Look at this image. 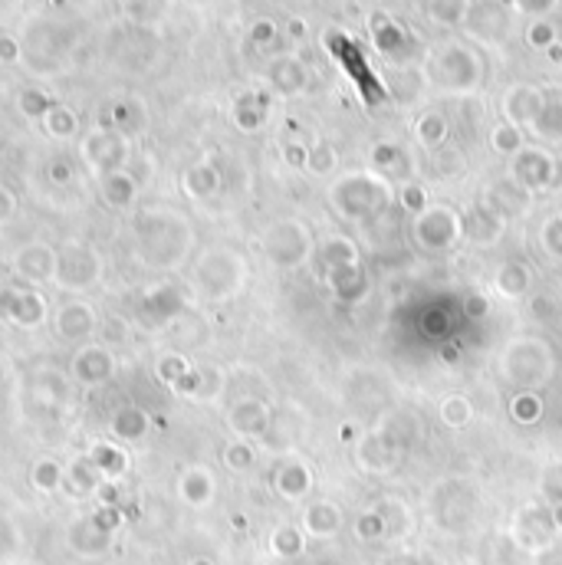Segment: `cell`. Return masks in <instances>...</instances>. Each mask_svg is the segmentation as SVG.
<instances>
[{
  "label": "cell",
  "instance_id": "obj_1",
  "mask_svg": "<svg viewBox=\"0 0 562 565\" xmlns=\"http://www.w3.org/2000/svg\"><path fill=\"white\" fill-rule=\"evenodd\" d=\"M103 277V260L96 250L82 247V243H69L59 254L57 263V283L63 289H89L96 286V279Z\"/></svg>",
  "mask_w": 562,
  "mask_h": 565
},
{
  "label": "cell",
  "instance_id": "obj_2",
  "mask_svg": "<svg viewBox=\"0 0 562 565\" xmlns=\"http://www.w3.org/2000/svg\"><path fill=\"white\" fill-rule=\"evenodd\" d=\"M59 254L46 243H27L23 250L13 256V273L23 279V286H43L50 279H57Z\"/></svg>",
  "mask_w": 562,
  "mask_h": 565
},
{
  "label": "cell",
  "instance_id": "obj_3",
  "mask_svg": "<svg viewBox=\"0 0 562 565\" xmlns=\"http://www.w3.org/2000/svg\"><path fill=\"white\" fill-rule=\"evenodd\" d=\"M115 375V358L105 346H82L73 355V378L80 385H103Z\"/></svg>",
  "mask_w": 562,
  "mask_h": 565
},
{
  "label": "cell",
  "instance_id": "obj_4",
  "mask_svg": "<svg viewBox=\"0 0 562 565\" xmlns=\"http://www.w3.org/2000/svg\"><path fill=\"white\" fill-rule=\"evenodd\" d=\"M53 325H57L59 339L76 342V339H89V335L96 332L99 319H96V312H92L89 302H63L57 309Z\"/></svg>",
  "mask_w": 562,
  "mask_h": 565
},
{
  "label": "cell",
  "instance_id": "obj_5",
  "mask_svg": "<svg viewBox=\"0 0 562 565\" xmlns=\"http://www.w3.org/2000/svg\"><path fill=\"white\" fill-rule=\"evenodd\" d=\"M103 473L99 467L89 461V454L86 457H76V461L66 467V477H63V486L69 490V496H92L96 490H103Z\"/></svg>",
  "mask_w": 562,
  "mask_h": 565
},
{
  "label": "cell",
  "instance_id": "obj_6",
  "mask_svg": "<svg viewBox=\"0 0 562 565\" xmlns=\"http://www.w3.org/2000/svg\"><path fill=\"white\" fill-rule=\"evenodd\" d=\"M227 424L234 427L241 438H257V434H264L266 431L270 415H266V408L260 401H237L230 408Z\"/></svg>",
  "mask_w": 562,
  "mask_h": 565
},
{
  "label": "cell",
  "instance_id": "obj_7",
  "mask_svg": "<svg viewBox=\"0 0 562 565\" xmlns=\"http://www.w3.org/2000/svg\"><path fill=\"white\" fill-rule=\"evenodd\" d=\"M149 415L142 411V408H135V404H128V408H119L112 415V424H109V431H112L115 440H126V444H135V440H142L145 434H149Z\"/></svg>",
  "mask_w": 562,
  "mask_h": 565
},
{
  "label": "cell",
  "instance_id": "obj_8",
  "mask_svg": "<svg viewBox=\"0 0 562 565\" xmlns=\"http://www.w3.org/2000/svg\"><path fill=\"white\" fill-rule=\"evenodd\" d=\"M11 323L23 325V329H36V325L46 323V300L36 293V289L23 286L20 296H17V306L11 312Z\"/></svg>",
  "mask_w": 562,
  "mask_h": 565
},
{
  "label": "cell",
  "instance_id": "obj_9",
  "mask_svg": "<svg viewBox=\"0 0 562 565\" xmlns=\"http://www.w3.org/2000/svg\"><path fill=\"white\" fill-rule=\"evenodd\" d=\"M178 493L191 503V507H204L211 503V496H214V477L201 467H188L181 473V480H178Z\"/></svg>",
  "mask_w": 562,
  "mask_h": 565
},
{
  "label": "cell",
  "instance_id": "obj_10",
  "mask_svg": "<svg viewBox=\"0 0 562 565\" xmlns=\"http://www.w3.org/2000/svg\"><path fill=\"white\" fill-rule=\"evenodd\" d=\"M99 191H103L109 208H128L135 201V181L126 172H109L99 178Z\"/></svg>",
  "mask_w": 562,
  "mask_h": 565
},
{
  "label": "cell",
  "instance_id": "obj_11",
  "mask_svg": "<svg viewBox=\"0 0 562 565\" xmlns=\"http://www.w3.org/2000/svg\"><path fill=\"white\" fill-rule=\"evenodd\" d=\"M89 461L99 467L103 477H122V473H126L128 457L119 444H109V440H105V444H96V447L89 450Z\"/></svg>",
  "mask_w": 562,
  "mask_h": 565
},
{
  "label": "cell",
  "instance_id": "obj_12",
  "mask_svg": "<svg viewBox=\"0 0 562 565\" xmlns=\"http://www.w3.org/2000/svg\"><path fill=\"white\" fill-rule=\"evenodd\" d=\"M63 477H66V470H63V463H57L53 457L36 461L34 473H30V480H34V486L40 493H57L59 486H63Z\"/></svg>",
  "mask_w": 562,
  "mask_h": 565
},
{
  "label": "cell",
  "instance_id": "obj_13",
  "mask_svg": "<svg viewBox=\"0 0 562 565\" xmlns=\"http://www.w3.org/2000/svg\"><path fill=\"white\" fill-rule=\"evenodd\" d=\"M427 13L435 17L437 24H458L460 17L467 13V0H431Z\"/></svg>",
  "mask_w": 562,
  "mask_h": 565
},
{
  "label": "cell",
  "instance_id": "obj_14",
  "mask_svg": "<svg viewBox=\"0 0 562 565\" xmlns=\"http://www.w3.org/2000/svg\"><path fill=\"white\" fill-rule=\"evenodd\" d=\"M43 122H46V132H53L59 139H66V135L76 132V116H73L69 109H63V105H53V109L46 112Z\"/></svg>",
  "mask_w": 562,
  "mask_h": 565
},
{
  "label": "cell",
  "instance_id": "obj_15",
  "mask_svg": "<svg viewBox=\"0 0 562 565\" xmlns=\"http://www.w3.org/2000/svg\"><path fill=\"white\" fill-rule=\"evenodd\" d=\"M188 371H191V369H188V362H184L181 355H165L158 362V378L165 381L168 388H174V385H178V381H181Z\"/></svg>",
  "mask_w": 562,
  "mask_h": 565
},
{
  "label": "cell",
  "instance_id": "obj_16",
  "mask_svg": "<svg viewBox=\"0 0 562 565\" xmlns=\"http://www.w3.org/2000/svg\"><path fill=\"white\" fill-rule=\"evenodd\" d=\"M188 195L191 197H207L214 187H218V178H214V172L211 168H195V172L188 174Z\"/></svg>",
  "mask_w": 562,
  "mask_h": 565
},
{
  "label": "cell",
  "instance_id": "obj_17",
  "mask_svg": "<svg viewBox=\"0 0 562 565\" xmlns=\"http://www.w3.org/2000/svg\"><path fill=\"white\" fill-rule=\"evenodd\" d=\"M20 109L27 112V116L46 118V112L53 109V103H50V95H43L40 89H23V93H20Z\"/></svg>",
  "mask_w": 562,
  "mask_h": 565
},
{
  "label": "cell",
  "instance_id": "obj_18",
  "mask_svg": "<svg viewBox=\"0 0 562 565\" xmlns=\"http://www.w3.org/2000/svg\"><path fill=\"white\" fill-rule=\"evenodd\" d=\"M224 461H227L230 470H247L253 463V450L247 440H234L227 450H224Z\"/></svg>",
  "mask_w": 562,
  "mask_h": 565
},
{
  "label": "cell",
  "instance_id": "obj_19",
  "mask_svg": "<svg viewBox=\"0 0 562 565\" xmlns=\"http://www.w3.org/2000/svg\"><path fill=\"white\" fill-rule=\"evenodd\" d=\"M418 132H421V141H425V145H437V141L448 135V126H444V118L441 116H425Z\"/></svg>",
  "mask_w": 562,
  "mask_h": 565
},
{
  "label": "cell",
  "instance_id": "obj_20",
  "mask_svg": "<svg viewBox=\"0 0 562 565\" xmlns=\"http://www.w3.org/2000/svg\"><path fill=\"white\" fill-rule=\"evenodd\" d=\"M306 164H310L312 172H319V174H322V172H329V168L335 164V151L329 149V145H319V149H316V151L310 155V162H306Z\"/></svg>",
  "mask_w": 562,
  "mask_h": 565
},
{
  "label": "cell",
  "instance_id": "obj_21",
  "mask_svg": "<svg viewBox=\"0 0 562 565\" xmlns=\"http://www.w3.org/2000/svg\"><path fill=\"white\" fill-rule=\"evenodd\" d=\"M494 145L500 151H517L520 149V132L517 128H510V126H500L494 132Z\"/></svg>",
  "mask_w": 562,
  "mask_h": 565
},
{
  "label": "cell",
  "instance_id": "obj_22",
  "mask_svg": "<svg viewBox=\"0 0 562 565\" xmlns=\"http://www.w3.org/2000/svg\"><path fill=\"white\" fill-rule=\"evenodd\" d=\"M23 286H0V319L11 323V312L17 306V296H20Z\"/></svg>",
  "mask_w": 562,
  "mask_h": 565
},
{
  "label": "cell",
  "instance_id": "obj_23",
  "mask_svg": "<svg viewBox=\"0 0 562 565\" xmlns=\"http://www.w3.org/2000/svg\"><path fill=\"white\" fill-rule=\"evenodd\" d=\"M552 40H556V34H552L550 24H533V27H529V43H533V47H550Z\"/></svg>",
  "mask_w": 562,
  "mask_h": 565
},
{
  "label": "cell",
  "instance_id": "obj_24",
  "mask_svg": "<svg viewBox=\"0 0 562 565\" xmlns=\"http://www.w3.org/2000/svg\"><path fill=\"white\" fill-rule=\"evenodd\" d=\"M46 174H50V181H53V185H69L73 168H69V162H53L50 168H46Z\"/></svg>",
  "mask_w": 562,
  "mask_h": 565
},
{
  "label": "cell",
  "instance_id": "obj_25",
  "mask_svg": "<svg viewBox=\"0 0 562 565\" xmlns=\"http://www.w3.org/2000/svg\"><path fill=\"white\" fill-rule=\"evenodd\" d=\"M17 57H20L17 40H11V36H0V59H4V63H13Z\"/></svg>",
  "mask_w": 562,
  "mask_h": 565
},
{
  "label": "cell",
  "instance_id": "obj_26",
  "mask_svg": "<svg viewBox=\"0 0 562 565\" xmlns=\"http://www.w3.org/2000/svg\"><path fill=\"white\" fill-rule=\"evenodd\" d=\"M448 421L450 424H464V421H467V401H450L448 404Z\"/></svg>",
  "mask_w": 562,
  "mask_h": 565
},
{
  "label": "cell",
  "instance_id": "obj_27",
  "mask_svg": "<svg viewBox=\"0 0 562 565\" xmlns=\"http://www.w3.org/2000/svg\"><path fill=\"white\" fill-rule=\"evenodd\" d=\"M13 208H17V201H13V195L7 191V187H0V224L11 218Z\"/></svg>",
  "mask_w": 562,
  "mask_h": 565
},
{
  "label": "cell",
  "instance_id": "obj_28",
  "mask_svg": "<svg viewBox=\"0 0 562 565\" xmlns=\"http://www.w3.org/2000/svg\"><path fill=\"white\" fill-rule=\"evenodd\" d=\"M273 34H276L273 24H257V27H253V40H257V43H266V40H270Z\"/></svg>",
  "mask_w": 562,
  "mask_h": 565
},
{
  "label": "cell",
  "instance_id": "obj_29",
  "mask_svg": "<svg viewBox=\"0 0 562 565\" xmlns=\"http://www.w3.org/2000/svg\"><path fill=\"white\" fill-rule=\"evenodd\" d=\"M191 565H211V562H191Z\"/></svg>",
  "mask_w": 562,
  "mask_h": 565
}]
</instances>
